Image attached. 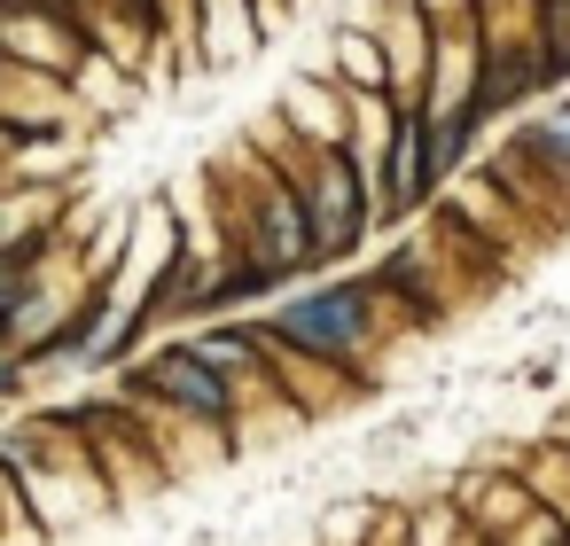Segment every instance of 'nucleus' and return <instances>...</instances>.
I'll list each match as a JSON object with an SVG mask.
<instances>
[{"instance_id": "nucleus-1", "label": "nucleus", "mask_w": 570, "mask_h": 546, "mask_svg": "<svg viewBox=\"0 0 570 546\" xmlns=\"http://www.w3.org/2000/svg\"><path fill=\"white\" fill-rule=\"evenodd\" d=\"M204 196H212L219 235H227V242H243V250L282 281V289H297V281H313V274H321L305 196H297V180H289V172L250 141V133L204 165Z\"/></svg>"}, {"instance_id": "nucleus-2", "label": "nucleus", "mask_w": 570, "mask_h": 546, "mask_svg": "<svg viewBox=\"0 0 570 546\" xmlns=\"http://www.w3.org/2000/svg\"><path fill=\"white\" fill-rule=\"evenodd\" d=\"M258 328H274L282 344H297V351H313V359H328V367H344V375H360V383H375V359H383V336L399 328V312L383 305V289H375V274H313V281H297V289H282L266 312H250Z\"/></svg>"}, {"instance_id": "nucleus-3", "label": "nucleus", "mask_w": 570, "mask_h": 546, "mask_svg": "<svg viewBox=\"0 0 570 546\" xmlns=\"http://www.w3.org/2000/svg\"><path fill=\"white\" fill-rule=\"evenodd\" d=\"M250 141L297 180V196H305V219H313V250H321V274H336L344 258H360L383 227H375V188L360 180V165H352V149H313V141H297L274 110L250 126Z\"/></svg>"}, {"instance_id": "nucleus-4", "label": "nucleus", "mask_w": 570, "mask_h": 546, "mask_svg": "<svg viewBox=\"0 0 570 546\" xmlns=\"http://www.w3.org/2000/svg\"><path fill=\"white\" fill-rule=\"evenodd\" d=\"M126 398L157 406V414H173V421H196V429H212V437H235V429H243V398H235V383L196 351V336H165V344L134 351V359H126Z\"/></svg>"}, {"instance_id": "nucleus-5", "label": "nucleus", "mask_w": 570, "mask_h": 546, "mask_svg": "<svg viewBox=\"0 0 570 546\" xmlns=\"http://www.w3.org/2000/svg\"><path fill=\"white\" fill-rule=\"evenodd\" d=\"M523 219H531V235L539 242H570V196H562V180H554V165H547V149H539V133H531V118H515L484 157H469Z\"/></svg>"}, {"instance_id": "nucleus-6", "label": "nucleus", "mask_w": 570, "mask_h": 546, "mask_svg": "<svg viewBox=\"0 0 570 546\" xmlns=\"http://www.w3.org/2000/svg\"><path fill=\"white\" fill-rule=\"evenodd\" d=\"M383 56H391V102H422L430 87V48H438V24H430V0H375L367 9Z\"/></svg>"}, {"instance_id": "nucleus-7", "label": "nucleus", "mask_w": 570, "mask_h": 546, "mask_svg": "<svg viewBox=\"0 0 570 546\" xmlns=\"http://www.w3.org/2000/svg\"><path fill=\"white\" fill-rule=\"evenodd\" d=\"M266 9L258 0H196V71H235L266 48Z\"/></svg>"}, {"instance_id": "nucleus-8", "label": "nucleus", "mask_w": 570, "mask_h": 546, "mask_svg": "<svg viewBox=\"0 0 570 546\" xmlns=\"http://www.w3.org/2000/svg\"><path fill=\"white\" fill-rule=\"evenodd\" d=\"M274 118H282L297 141H313V149H344V141H352V95H344L328 71H297V79L282 87Z\"/></svg>"}, {"instance_id": "nucleus-9", "label": "nucleus", "mask_w": 570, "mask_h": 546, "mask_svg": "<svg viewBox=\"0 0 570 546\" xmlns=\"http://www.w3.org/2000/svg\"><path fill=\"white\" fill-rule=\"evenodd\" d=\"M321 71H328L336 87H352V95H391V56H383V40H375L367 17H344V24L328 32Z\"/></svg>"}, {"instance_id": "nucleus-10", "label": "nucleus", "mask_w": 570, "mask_h": 546, "mask_svg": "<svg viewBox=\"0 0 570 546\" xmlns=\"http://www.w3.org/2000/svg\"><path fill=\"white\" fill-rule=\"evenodd\" d=\"M523 118H531L539 149H547V165H554V180H562V196H570V95H547V102H531Z\"/></svg>"}, {"instance_id": "nucleus-11", "label": "nucleus", "mask_w": 570, "mask_h": 546, "mask_svg": "<svg viewBox=\"0 0 570 546\" xmlns=\"http://www.w3.org/2000/svg\"><path fill=\"white\" fill-rule=\"evenodd\" d=\"M539 24H547V48H554V71L570 79V0H539Z\"/></svg>"}, {"instance_id": "nucleus-12", "label": "nucleus", "mask_w": 570, "mask_h": 546, "mask_svg": "<svg viewBox=\"0 0 570 546\" xmlns=\"http://www.w3.org/2000/svg\"><path fill=\"white\" fill-rule=\"evenodd\" d=\"M24 390H32V359L17 344H0V406H17Z\"/></svg>"}, {"instance_id": "nucleus-13", "label": "nucleus", "mask_w": 570, "mask_h": 546, "mask_svg": "<svg viewBox=\"0 0 570 546\" xmlns=\"http://www.w3.org/2000/svg\"><path fill=\"white\" fill-rule=\"evenodd\" d=\"M0 79H9V56H0Z\"/></svg>"}]
</instances>
